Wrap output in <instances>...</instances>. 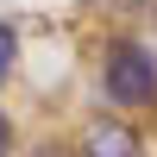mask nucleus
Returning a JSON list of instances; mask_svg holds the SVG:
<instances>
[{
  "label": "nucleus",
  "instance_id": "1",
  "mask_svg": "<svg viewBox=\"0 0 157 157\" xmlns=\"http://www.w3.org/2000/svg\"><path fill=\"white\" fill-rule=\"evenodd\" d=\"M94 88L113 113H157V50L132 32H113L101 38L94 50Z\"/></svg>",
  "mask_w": 157,
  "mask_h": 157
},
{
  "label": "nucleus",
  "instance_id": "2",
  "mask_svg": "<svg viewBox=\"0 0 157 157\" xmlns=\"http://www.w3.org/2000/svg\"><path fill=\"white\" fill-rule=\"evenodd\" d=\"M75 157H145V138L126 113H94L75 138Z\"/></svg>",
  "mask_w": 157,
  "mask_h": 157
},
{
  "label": "nucleus",
  "instance_id": "3",
  "mask_svg": "<svg viewBox=\"0 0 157 157\" xmlns=\"http://www.w3.org/2000/svg\"><path fill=\"white\" fill-rule=\"evenodd\" d=\"M13 69H19V25L0 19V88L13 82Z\"/></svg>",
  "mask_w": 157,
  "mask_h": 157
},
{
  "label": "nucleus",
  "instance_id": "4",
  "mask_svg": "<svg viewBox=\"0 0 157 157\" xmlns=\"http://www.w3.org/2000/svg\"><path fill=\"white\" fill-rule=\"evenodd\" d=\"M13 145H19V132H13V113H6V101H0V157H13Z\"/></svg>",
  "mask_w": 157,
  "mask_h": 157
},
{
  "label": "nucleus",
  "instance_id": "5",
  "mask_svg": "<svg viewBox=\"0 0 157 157\" xmlns=\"http://www.w3.org/2000/svg\"><path fill=\"white\" fill-rule=\"evenodd\" d=\"M32 157H75V145H63V138H44V145H32Z\"/></svg>",
  "mask_w": 157,
  "mask_h": 157
}]
</instances>
